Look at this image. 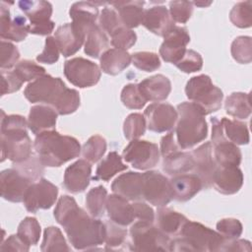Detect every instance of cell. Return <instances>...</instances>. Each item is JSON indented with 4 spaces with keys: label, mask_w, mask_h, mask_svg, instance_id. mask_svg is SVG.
<instances>
[{
    "label": "cell",
    "mask_w": 252,
    "mask_h": 252,
    "mask_svg": "<svg viewBox=\"0 0 252 252\" xmlns=\"http://www.w3.org/2000/svg\"><path fill=\"white\" fill-rule=\"evenodd\" d=\"M54 218L63 226L70 243L77 250L94 249L105 240L104 222L90 217L73 197H60L54 209Z\"/></svg>",
    "instance_id": "1"
},
{
    "label": "cell",
    "mask_w": 252,
    "mask_h": 252,
    "mask_svg": "<svg viewBox=\"0 0 252 252\" xmlns=\"http://www.w3.org/2000/svg\"><path fill=\"white\" fill-rule=\"evenodd\" d=\"M24 94L31 102L51 105L59 115L71 114L80 106L78 91L67 88L61 78L46 74L29 83Z\"/></svg>",
    "instance_id": "2"
},
{
    "label": "cell",
    "mask_w": 252,
    "mask_h": 252,
    "mask_svg": "<svg viewBox=\"0 0 252 252\" xmlns=\"http://www.w3.org/2000/svg\"><path fill=\"white\" fill-rule=\"evenodd\" d=\"M28 121L22 115H6L1 119V161L6 158L20 163L32 157V141L27 132Z\"/></svg>",
    "instance_id": "3"
},
{
    "label": "cell",
    "mask_w": 252,
    "mask_h": 252,
    "mask_svg": "<svg viewBox=\"0 0 252 252\" xmlns=\"http://www.w3.org/2000/svg\"><path fill=\"white\" fill-rule=\"evenodd\" d=\"M33 148L42 165L48 167L61 166L65 162L78 158L82 150L77 139L61 135L55 130L37 135Z\"/></svg>",
    "instance_id": "4"
},
{
    "label": "cell",
    "mask_w": 252,
    "mask_h": 252,
    "mask_svg": "<svg viewBox=\"0 0 252 252\" xmlns=\"http://www.w3.org/2000/svg\"><path fill=\"white\" fill-rule=\"evenodd\" d=\"M178 118L175 127L177 144L181 149H190L204 141L208 125L202 110L193 102L184 101L177 105Z\"/></svg>",
    "instance_id": "5"
},
{
    "label": "cell",
    "mask_w": 252,
    "mask_h": 252,
    "mask_svg": "<svg viewBox=\"0 0 252 252\" xmlns=\"http://www.w3.org/2000/svg\"><path fill=\"white\" fill-rule=\"evenodd\" d=\"M179 236L170 239V251H220L225 242L218 231L189 220L183 225Z\"/></svg>",
    "instance_id": "6"
},
{
    "label": "cell",
    "mask_w": 252,
    "mask_h": 252,
    "mask_svg": "<svg viewBox=\"0 0 252 252\" xmlns=\"http://www.w3.org/2000/svg\"><path fill=\"white\" fill-rule=\"evenodd\" d=\"M185 94L204 115L218 111L223 98L222 91L213 85L211 78L205 74L192 77L186 84Z\"/></svg>",
    "instance_id": "7"
},
{
    "label": "cell",
    "mask_w": 252,
    "mask_h": 252,
    "mask_svg": "<svg viewBox=\"0 0 252 252\" xmlns=\"http://www.w3.org/2000/svg\"><path fill=\"white\" fill-rule=\"evenodd\" d=\"M130 250L170 251V238L153 222L139 220L130 228Z\"/></svg>",
    "instance_id": "8"
},
{
    "label": "cell",
    "mask_w": 252,
    "mask_h": 252,
    "mask_svg": "<svg viewBox=\"0 0 252 252\" xmlns=\"http://www.w3.org/2000/svg\"><path fill=\"white\" fill-rule=\"evenodd\" d=\"M18 6L30 20L28 25L29 33L47 35L53 32L55 24L50 20L52 5L49 2L23 0L18 2Z\"/></svg>",
    "instance_id": "9"
},
{
    "label": "cell",
    "mask_w": 252,
    "mask_h": 252,
    "mask_svg": "<svg viewBox=\"0 0 252 252\" xmlns=\"http://www.w3.org/2000/svg\"><path fill=\"white\" fill-rule=\"evenodd\" d=\"M64 75L76 87L89 88L96 85L100 79L99 67L83 57H75L64 63Z\"/></svg>",
    "instance_id": "10"
},
{
    "label": "cell",
    "mask_w": 252,
    "mask_h": 252,
    "mask_svg": "<svg viewBox=\"0 0 252 252\" xmlns=\"http://www.w3.org/2000/svg\"><path fill=\"white\" fill-rule=\"evenodd\" d=\"M123 158L134 168L147 170L155 167L159 160V150L155 143L132 140L123 150Z\"/></svg>",
    "instance_id": "11"
},
{
    "label": "cell",
    "mask_w": 252,
    "mask_h": 252,
    "mask_svg": "<svg viewBox=\"0 0 252 252\" xmlns=\"http://www.w3.org/2000/svg\"><path fill=\"white\" fill-rule=\"evenodd\" d=\"M143 175V199L157 207H164L173 197L170 180L158 171L150 170Z\"/></svg>",
    "instance_id": "12"
},
{
    "label": "cell",
    "mask_w": 252,
    "mask_h": 252,
    "mask_svg": "<svg viewBox=\"0 0 252 252\" xmlns=\"http://www.w3.org/2000/svg\"><path fill=\"white\" fill-rule=\"evenodd\" d=\"M58 188L45 178L33 182L27 190L24 197V205L27 211L35 213L38 210L50 209L55 203Z\"/></svg>",
    "instance_id": "13"
},
{
    "label": "cell",
    "mask_w": 252,
    "mask_h": 252,
    "mask_svg": "<svg viewBox=\"0 0 252 252\" xmlns=\"http://www.w3.org/2000/svg\"><path fill=\"white\" fill-rule=\"evenodd\" d=\"M34 181L17 167L8 168L0 173V189L3 199L12 202H23L28 188Z\"/></svg>",
    "instance_id": "14"
},
{
    "label": "cell",
    "mask_w": 252,
    "mask_h": 252,
    "mask_svg": "<svg viewBox=\"0 0 252 252\" xmlns=\"http://www.w3.org/2000/svg\"><path fill=\"white\" fill-rule=\"evenodd\" d=\"M147 127L150 131L162 133L170 131L176 124L178 114L176 109L168 103H152L145 112Z\"/></svg>",
    "instance_id": "15"
},
{
    "label": "cell",
    "mask_w": 252,
    "mask_h": 252,
    "mask_svg": "<svg viewBox=\"0 0 252 252\" xmlns=\"http://www.w3.org/2000/svg\"><path fill=\"white\" fill-rule=\"evenodd\" d=\"M159 47V55L168 63L176 64L184 55L190 35L186 28L174 26L164 36Z\"/></svg>",
    "instance_id": "16"
},
{
    "label": "cell",
    "mask_w": 252,
    "mask_h": 252,
    "mask_svg": "<svg viewBox=\"0 0 252 252\" xmlns=\"http://www.w3.org/2000/svg\"><path fill=\"white\" fill-rule=\"evenodd\" d=\"M212 153L213 148L211 142L204 143L191 153L194 160L193 170L201 179L204 189H209L213 185V176L218 167Z\"/></svg>",
    "instance_id": "17"
},
{
    "label": "cell",
    "mask_w": 252,
    "mask_h": 252,
    "mask_svg": "<svg viewBox=\"0 0 252 252\" xmlns=\"http://www.w3.org/2000/svg\"><path fill=\"white\" fill-rule=\"evenodd\" d=\"M5 2H1L0 6V35L2 39L13 41L24 40L29 32L27 24V17L17 15L13 20L10 17V10L5 6Z\"/></svg>",
    "instance_id": "18"
},
{
    "label": "cell",
    "mask_w": 252,
    "mask_h": 252,
    "mask_svg": "<svg viewBox=\"0 0 252 252\" xmlns=\"http://www.w3.org/2000/svg\"><path fill=\"white\" fill-rule=\"evenodd\" d=\"M92 165L86 159H78L65 169L63 185L71 193L84 192L90 185Z\"/></svg>",
    "instance_id": "19"
},
{
    "label": "cell",
    "mask_w": 252,
    "mask_h": 252,
    "mask_svg": "<svg viewBox=\"0 0 252 252\" xmlns=\"http://www.w3.org/2000/svg\"><path fill=\"white\" fill-rule=\"evenodd\" d=\"M54 38L60 53L64 57L74 55L86 40V34L79 31L72 23L64 24L55 31Z\"/></svg>",
    "instance_id": "20"
},
{
    "label": "cell",
    "mask_w": 252,
    "mask_h": 252,
    "mask_svg": "<svg viewBox=\"0 0 252 252\" xmlns=\"http://www.w3.org/2000/svg\"><path fill=\"white\" fill-rule=\"evenodd\" d=\"M243 185V173L238 166H219L213 176V186L224 195L237 193Z\"/></svg>",
    "instance_id": "21"
},
{
    "label": "cell",
    "mask_w": 252,
    "mask_h": 252,
    "mask_svg": "<svg viewBox=\"0 0 252 252\" xmlns=\"http://www.w3.org/2000/svg\"><path fill=\"white\" fill-rule=\"evenodd\" d=\"M114 194L120 195L128 201H140L143 199V175L139 172L128 171L119 175L111 184Z\"/></svg>",
    "instance_id": "22"
},
{
    "label": "cell",
    "mask_w": 252,
    "mask_h": 252,
    "mask_svg": "<svg viewBox=\"0 0 252 252\" xmlns=\"http://www.w3.org/2000/svg\"><path fill=\"white\" fill-rule=\"evenodd\" d=\"M142 25L158 36H164L175 25L164 6H154L144 11Z\"/></svg>",
    "instance_id": "23"
},
{
    "label": "cell",
    "mask_w": 252,
    "mask_h": 252,
    "mask_svg": "<svg viewBox=\"0 0 252 252\" xmlns=\"http://www.w3.org/2000/svg\"><path fill=\"white\" fill-rule=\"evenodd\" d=\"M58 113L49 105H33L30 109L28 127L34 135L54 130Z\"/></svg>",
    "instance_id": "24"
},
{
    "label": "cell",
    "mask_w": 252,
    "mask_h": 252,
    "mask_svg": "<svg viewBox=\"0 0 252 252\" xmlns=\"http://www.w3.org/2000/svg\"><path fill=\"white\" fill-rule=\"evenodd\" d=\"M69 15L73 20L72 24L87 36L89 31L96 25L98 8L95 3L93 2H76L71 6Z\"/></svg>",
    "instance_id": "25"
},
{
    "label": "cell",
    "mask_w": 252,
    "mask_h": 252,
    "mask_svg": "<svg viewBox=\"0 0 252 252\" xmlns=\"http://www.w3.org/2000/svg\"><path fill=\"white\" fill-rule=\"evenodd\" d=\"M138 88L147 101H161L170 94L171 83L167 77L158 74L143 80L138 84Z\"/></svg>",
    "instance_id": "26"
},
{
    "label": "cell",
    "mask_w": 252,
    "mask_h": 252,
    "mask_svg": "<svg viewBox=\"0 0 252 252\" xmlns=\"http://www.w3.org/2000/svg\"><path fill=\"white\" fill-rule=\"evenodd\" d=\"M173 197L178 202H186L192 199L202 188L201 179L195 173H185L173 176L170 180Z\"/></svg>",
    "instance_id": "27"
},
{
    "label": "cell",
    "mask_w": 252,
    "mask_h": 252,
    "mask_svg": "<svg viewBox=\"0 0 252 252\" xmlns=\"http://www.w3.org/2000/svg\"><path fill=\"white\" fill-rule=\"evenodd\" d=\"M106 211L110 220L121 226H127L135 220L132 204L117 194L107 196Z\"/></svg>",
    "instance_id": "28"
},
{
    "label": "cell",
    "mask_w": 252,
    "mask_h": 252,
    "mask_svg": "<svg viewBox=\"0 0 252 252\" xmlns=\"http://www.w3.org/2000/svg\"><path fill=\"white\" fill-rule=\"evenodd\" d=\"M157 226L167 236H178L188 219L169 208L158 207L157 212Z\"/></svg>",
    "instance_id": "29"
},
{
    "label": "cell",
    "mask_w": 252,
    "mask_h": 252,
    "mask_svg": "<svg viewBox=\"0 0 252 252\" xmlns=\"http://www.w3.org/2000/svg\"><path fill=\"white\" fill-rule=\"evenodd\" d=\"M100 68L105 74L115 76L125 70L131 63V55L121 48H110L100 56Z\"/></svg>",
    "instance_id": "30"
},
{
    "label": "cell",
    "mask_w": 252,
    "mask_h": 252,
    "mask_svg": "<svg viewBox=\"0 0 252 252\" xmlns=\"http://www.w3.org/2000/svg\"><path fill=\"white\" fill-rule=\"evenodd\" d=\"M214 158L219 166H238L241 162L240 149L225 137L213 143Z\"/></svg>",
    "instance_id": "31"
},
{
    "label": "cell",
    "mask_w": 252,
    "mask_h": 252,
    "mask_svg": "<svg viewBox=\"0 0 252 252\" xmlns=\"http://www.w3.org/2000/svg\"><path fill=\"white\" fill-rule=\"evenodd\" d=\"M112 5L118 12V16L122 24L128 28H137L142 24L144 17V1H124V2H111Z\"/></svg>",
    "instance_id": "32"
},
{
    "label": "cell",
    "mask_w": 252,
    "mask_h": 252,
    "mask_svg": "<svg viewBox=\"0 0 252 252\" xmlns=\"http://www.w3.org/2000/svg\"><path fill=\"white\" fill-rule=\"evenodd\" d=\"M162 169L172 177L193 171L194 160L191 153L177 151L163 158Z\"/></svg>",
    "instance_id": "33"
},
{
    "label": "cell",
    "mask_w": 252,
    "mask_h": 252,
    "mask_svg": "<svg viewBox=\"0 0 252 252\" xmlns=\"http://www.w3.org/2000/svg\"><path fill=\"white\" fill-rule=\"evenodd\" d=\"M109 45L108 38L99 25H94L87 33L85 40V53L92 58H99Z\"/></svg>",
    "instance_id": "34"
},
{
    "label": "cell",
    "mask_w": 252,
    "mask_h": 252,
    "mask_svg": "<svg viewBox=\"0 0 252 252\" xmlns=\"http://www.w3.org/2000/svg\"><path fill=\"white\" fill-rule=\"evenodd\" d=\"M224 108L228 115L238 118L246 119L251 114L250 94L247 93H232L226 97Z\"/></svg>",
    "instance_id": "35"
},
{
    "label": "cell",
    "mask_w": 252,
    "mask_h": 252,
    "mask_svg": "<svg viewBox=\"0 0 252 252\" xmlns=\"http://www.w3.org/2000/svg\"><path fill=\"white\" fill-rule=\"evenodd\" d=\"M128 165L122 162L121 157L116 152H110L105 158H103L96 167L95 176L94 180L108 181L115 174L127 169Z\"/></svg>",
    "instance_id": "36"
},
{
    "label": "cell",
    "mask_w": 252,
    "mask_h": 252,
    "mask_svg": "<svg viewBox=\"0 0 252 252\" xmlns=\"http://www.w3.org/2000/svg\"><path fill=\"white\" fill-rule=\"evenodd\" d=\"M224 137L235 145H247L250 141L247 125L236 119L231 120L226 117L220 119Z\"/></svg>",
    "instance_id": "37"
},
{
    "label": "cell",
    "mask_w": 252,
    "mask_h": 252,
    "mask_svg": "<svg viewBox=\"0 0 252 252\" xmlns=\"http://www.w3.org/2000/svg\"><path fill=\"white\" fill-rule=\"evenodd\" d=\"M107 191L103 186L92 188L86 196V206L94 218H100L106 210Z\"/></svg>",
    "instance_id": "38"
},
{
    "label": "cell",
    "mask_w": 252,
    "mask_h": 252,
    "mask_svg": "<svg viewBox=\"0 0 252 252\" xmlns=\"http://www.w3.org/2000/svg\"><path fill=\"white\" fill-rule=\"evenodd\" d=\"M42 252L50 251H70L61 230L56 226H48L44 229L43 240L40 247Z\"/></svg>",
    "instance_id": "39"
},
{
    "label": "cell",
    "mask_w": 252,
    "mask_h": 252,
    "mask_svg": "<svg viewBox=\"0 0 252 252\" xmlns=\"http://www.w3.org/2000/svg\"><path fill=\"white\" fill-rule=\"evenodd\" d=\"M106 141L99 135H94L88 139L82 148L83 158L90 163L97 162L105 154Z\"/></svg>",
    "instance_id": "40"
},
{
    "label": "cell",
    "mask_w": 252,
    "mask_h": 252,
    "mask_svg": "<svg viewBox=\"0 0 252 252\" xmlns=\"http://www.w3.org/2000/svg\"><path fill=\"white\" fill-rule=\"evenodd\" d=\"M40 225L35 218L27 217L19 224L17 234L28 245L37 244L40 237Z\"/></svg>",
    "instance_id": "41"
},
{
    "label": "cell",
    "mask_w": 252,
    "mask_h": 252,
    "mask_svg": "<svg viewBox=\"0 0 252 252\" xmlns=\"http://www.w3.org/2000/svg\"><path fill=\"white\" fill-rule=\"evenodd\" d=\"M147 127L146 118L141 113L129 114L123 123V133L127 140H137L145 134Z\"/></svg>",
    "instance_id": "42"
},
{
    "label": "cell",
    "mask_w": 252,
    "mask_h": 252,
    "mask_svg": "<svg viewBox=\"0 0 252 252\" xmlns=\"http://www.w3.org/2000/svg\"><path fill=\"white\" fill-rule=\"evenodd\" d=\"M231 55L240 64H248L252 60V40L250 36L241 35L231 43Z\"/></svg>",
    "instance_id": "43"
},
{
    "label": "cell",
    "mask_w": 252,
    "mask_h": 252,
    "mask_svg": "<svg viewBox=\"0 0 252 252\" xmlns=\"http://www.w3.org/2000/svg\"><path fill=\"white\" fill-rule=\"evenodd\" d=\"M230 22L237 28H250L252 24L251 1L239 2L235 4L229 13Z\"/></svg>",
    "instance_id": "44"
},
{
    "label": "cell",
    "mask_w": 252,
    "mask_h": 252,
    "mask_svg": "<svg viewBox=\"0 0 252 252\" xmlns=\"http://www.w3.org/2000/svg\"><path fill=\"white\" fill-rule=\"evenodd\" d=\"M19 79L25 83L35 80L43 75H45V69L32 60H22L20 61L13 70Z\"/></svg>",
    "instance_id": "45"
},
{
    "label": "cell",
    "mask_w": 252,
    "mask_h": 252,
    "mask_svg": "<svg viewBox=\"0 0 252 252\" xmlns=\"http://www.w3.org/2000/svg\"><path fill=\"white\" fill-rule=\"evenodd\" d=\"M120 98L122 103L129 109H141L147 102L137 84L126 85L121 91Z\"/></svg>",
    "instance_id": "46"
},
{
    "label": "cell",
    "mask_w": 252,
    "mask_h": 252,
    "mask_svg": "<svg viewBox=\"0 0 252 252\" xmlns=\"http://www.w3.org/2000/svg\"><path fill=\"white\" fill-rule=\"evenodd\" d=\"M132 64L145 72H153L160 67V60L157 53L140 51L131 55Z\"/></svg>",
    "instance_id": "47"
},
{
    "label": "cell",
    "mask_w": 252,
    "mask_h": 252,
    "mask_svg": "<svg viewBox=\"0 0 252 252\" xmlns=\"http://www.w3.org/2000/svg\"><path fill=\"white\" fill-rule=\"evenodd\" d=\"M105 225V245L107 249H113L121 246L127 236V231L121 225L115 223L112 220L104 222Z\"/></svg>",
    "instance_id": "48"
},
{
    "label": "cell",
    "mask_w": 252,
    "mask_h": 252,
    "mask_svg": "<svg viewBox=\"0 0 252 252\" xmlns=\"http://www.w3.org/2000/svg\"><path fill=\"white\" fill-rule=\"evenodd\" d=\"M242 223L232 218L222 219L217 223V231L223 237L225 241L238 238L242 233Z\"/></svg>",
    "instance_id": "49"
},
{
    "label": "cell",
    "mask_w": 252,
    "mask_h": 252,
    "mask_svg": "<svg viewBox=\"0 0 252 252\" xmlns=\"http://www.w3.org/2000/svg\"><path fill=\"white\" fill-rule=\"evenodd\" d=\"M98 21L99 27L108 35H111L114 32H116L118 29L124 26L118 16V13H116L115 10L108 7H104L102 9Z\"/></svg>",
    "instance_id": "50"
},
{
    "label": "cell",
    "mask_w": 252,
    "mask_h": 252,
    "mask_svg": "<svg viewBox=\"0 0 252 252\" xmlns=\"http://www.w3.org/2000/svg\"><path fill=\"white\" fill-rule=\"evenodd\" d=\"M175 66L184 73L197 72L203 67V58L197 51L186 49L183 57L175 64Z\"/></svg>",
    "instance_id": "51"
},
{
    "label": "cell",
    "mask_w": 252,
    "mask_h": 252,
    "mask_svg": "<svg viewBox=\"0 0 252 252\" xmlns=\"http://www.w3.org/2000/svg\"><path fill=\"white\" fill-rule=\"evenodd\" d=\"M168 12L173 22L185 24L193 13V3L189 1H171Z\"/></svg>",
    "instance_id": "52"
},
{
    "label": "cell",
    "mask_w": 252,
    "mask_h": 252,
    "mask_svg": "<svg viewBox=\"0 0 252 252\" xmlns=\"http://www.w3.org/2000/svg\"><path fill=\"white\" fill-rule=\"evenodd\" d=\"M110 36L111 44L115 46V48H121L125 50L131 48L137 40V34L135 32L126 28L125 26L118 29Z\"/></svg>",
    "instance_id": "53"
},
{
    "label": "cell",
    "mask_w": 252,
    "mask_h": 252,
    "mask_svg": "<svg viewBox=\"0 0 252 252\" xmlns=\"http://www.w3.org/2000/svg\"><path fill=\"white\" fill-rule=\"evenodd\" d=\"M0 52H1L0 67L2 70L11 69L12 67L18 64V60L20 58V52L13 43L2 40Z\"/></svg>",
    "instance_id": "54"
},
{
    "label": "cell",
    "mask_w": 252,
    "mask_h": 252,
    "mask_svg": "<svg viewBox=\"0 0 252 252\" xmlns=\"http://www.w3.org/2000/svg\"><path fill=\"white\" fill-rule=\"evenodd\" d=\"M59 48L53 36H48L45 39V45L40 54L36 56V60L40 63L53 64L59 59Z\"/></svg>",
    "instance_id": "55"
},
{
    "label": "cell",
    "mask_w": 252,
    "mask_h": 252,
    "mask_svg": "<svg viewBox=\"0 0 252 252\" xmlns=\"http://www.w3.org/2000/svg\"><path fill=\"white\" fill-rule=\"evenodd\" d=\"M23 85L14 71H1V95L18 92Z\"/></svg>",
    "instance_id": "56"
},
{
    "label": "cell",
    "mask_w": 252,
    "mask_h": 252,
    "mask_svg": "<svg viewBox=\"0 0 252 252\" xmlns=\"http://www.w3.org/2000/svg\"><path fill=\"white\" fill-rule=\"evenodd\" d=\"M135 219H138L139 220L148 221V222H154L155 220V212L152 207L147 205L146 203L135 201L132 204Z\"/></svg>",
    "instance_id": "57"
},
{
    "label": "cell",
    "mask_w": 252,
    "mask_h": 252,
    "mask_svg": "<svg viewBox=\"0 0 252 252\" xmlns=\"http://www.w3.org/2000/svg\"><path fill=\"white\" fill-rule=\"evenodd\" d=\"M1 251H24L30 250V245L26 244L18 234L10 235L0 246Z\"/></svg>",
    "instance_id": "58"
},
{
    "label": "cell",
    "mask_w": 252,
    "mask_h": 252,
    "mask_svg": "<svg viewBox=\"0 0 252 252\" xmlns=\"http://www.w3.org/2000/svg\"><path fill=\"white\" fill-rule=\"evenodd\" d=\"M179 146L174 139V133L169 132L165 136H163L160 140V154L162 158H165L177 151H179Z\"/></svg>",
    "instance_id": "59"
},
{
    "label": "cell",
    "mask_w": 252,
    "mask_h": 252,
    "mask_svg": "<svg viewBox=\"0 0 252 252\" xmlns=\"http://www.w3.org/2000/svg\"><path fill=\"white\" fill-rule=\"evenodd\" d=\"M251 244L250 241L245 239H233L230 241H225L220 249V251H250Z\"/></svg>",
    "instance_id": "60"
},
{
    "label": "cell",
    "mask_w": 252,
    "mask_h": 252,
    "mask_svg": "<svg viewBox=\"0 0 252 252\" xmlns=\"http://www.w3.org/2000/svg\"><path fill=\"white\" fill-rule=\"evenodd\" d=\"M193 5H196V6H200V7H206V6H209L212 4V2H208V3H205V2H192Z\"/></svg>",
    "instance_id": "61"
}]
</instances>
